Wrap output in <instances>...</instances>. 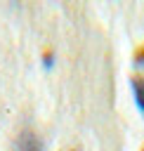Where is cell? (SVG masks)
Returning a JSON list of instances; mask_svg holds the SVG:
<instances>
[{
    "label": "cell",
    "instance_id": "cell-3",
    "mask_svg": "<svg viewBox=\"0 0 144 151\" xmlns=\"http://www.w3.org/2000/svg\"><path fill=\"white\" fill-rule=\"evenodd\" d=\"M142 151H144V149H142Z\"/></svg>",
    "mask_w": 144,
    "mask_h": 151
},
{
    "label": "cell",
    "instance_id": "cell-1",
    "mask_svg": "<svg viewBox=\"0 0 144 151\" xmlns=\"http://www.w3.org/2000/svg\"><path fill=\"white\" fill-rule=\"evenodd\" d=\"M17 151H40V144H38L35 134L24 132V134L19 137V142H17Z\"/></svg>",
    "mask_w": 144,
    "mask_h": 151
},
{
    "label": "cell",
    "instance_id": "cell-2",
    "mask_svg": "<svg viewBox=\"0 0 144 151\" xmlns=\"http://www.w3.org/2000/svg\"><path fill=\"white\" fill-rule=\"evenodd\" d=\"M132 97H135L139 113L144 116V80L142 78H132Z\"/></svg>",
    "mask_w": 144,
    "mask_h": 151
}]
</instances>
